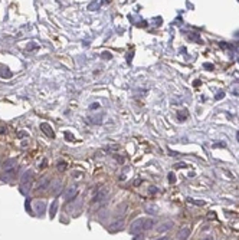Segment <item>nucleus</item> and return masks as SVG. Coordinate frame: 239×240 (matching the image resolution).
Returning <instances> with one entry per match:
<instances>
[{
    "label": "nucleus",
    "mask_w": 239,
    "mask_h": 240,
    "mask_svg": "<svg viewBox=\"0 0 239 240\" xmlns=\"http://www.w3.org/2000/svg\"><path fill=\"white\" fill-rule=\"evenodd\" d=\"M143 239H144V237H136L134 240H143Z\"/></svg>",
    "instance_id": "4be33fe9"
},
{
    "label": "nucleus",
    "mask_w": 239,
    "mask_h": 240,
    "mask_svg": "<svg viewBox=\"0 0 239 240\" xmlns=\"http://www.w3.org/2000/svg\"><path fill=\"white\" fill-rule=\"evenodd\" d=\"M103 56H104V58H108V59L111 58V55H110V53H107V52H104V53H103Z\"/></svg>",
    "instance_id": "aec40b11"
},
{
    "label": "nucleus",
    "mask_w": 239,
    "mask_h": 240,
    "mask_svg": "<svg viewBox=\"0 0 239 240\" xmlns=\"http://www.w3.org/2000/svg\"><path fill=\"white\" fill-rule=\"evenodd\" d=\"M205 68H207V69H213V65H209V63H206Z\"/></svg>",
    "instance_id": "412c9836"
},
{
    "label": "nucleus",
    "mask_w": 239,
    "mask_h": 240,
    "mask_svg": "<svg viewBox=\"0 0 239 240\" xmlns=\"http://www.w3.org/2000/svg\"><path fill=\"white\" fill-rule=\"evenodd\" d=\"M58 167H59V170H65V167H66V164H65V163L62 161V163H59V165H58Z\"/></svg>",
    "instance_id": "dca6fc26"
},
{
    "label": "nucleus",
    "mask_w": 239,
    "mask_h": 240,
    "mask_svg": "<svg viewBox=\"0 0 239 240\" xmlns=\"http://www.w3.org/2000/svg\"><path fill=\"white\" fill-rule=\"evenodd\" d=\"M222 96H225V92H219V94H218V96H216V99H221Z\"/></svg>",
    "instance_id": "6ab92c4d"
},
{
    "label": "nucleus",
    "mask_w": 239,
    "mask_h": 240,
    "mask_svg": "<svg viewBox=\"0 0 239 240\" xmlns=\"http://www.w3.org/2000/svg\"><path fill=\"white\" fill-rule=\"evenodd\" d=\"M32 171H26L23 174V177H22V187H25L26 186V183L28 184H30V180H32Z\"/></svg>",
    "instance_id": "7ed1b4c3"
},
{
    "label": "nucleus",
    "mask_w": 239,
    "mask_h": 240,
    "mask_svg": "<svg viewBox=\"0 0 239 240\" xmlns=\"http://www.w3.org/2000/svg\"><path fill=\"white\" fill-rule=\"evenodd\" d=\"M171 227H173V223H171V222H169V223H167V224H166V223H163V224H161V226H160V227H158V232L161 233V232H164V230H170Z\"/></svg>",
    "instance_id": "9d476101"
},
{
    "label": "nucleus",
    "mask_w": 239,
    "mask_h": 240,
    "mask_svg": "<svg viewBox=\"0 0 239 240\" xmlns=\"http://www.w3.org/2000/svg\"><path fill=\"white\" fill-rule=\"evenodd\" d=\"M107 194H108V191H107V190H103V191H100V193L95 196V201H101V200H104V198L107 197Z\"/></svg>",
    "instance_id": "1a4fd4ad"
},
{
    "label": "nucleus",
    "mask_w": 239,
    "mask_h": 240,
    "mask_svg": "<svg viewBox=\"0 0 239 240\" xmlns=\"http://www.w3.org/2000/svg\"><path fill=\"white\" fill-rule=\"evenodd\" d=\"M40 128L43 130V132H45L46 135H49V137H53V131H52V128L49 127V125H48V124H45V122H43V124L40 125Z\"/></svg>",
    "instance_id": "423d86ee"
},
{
    "label": "nucleus",
    "mask_w": 239,
    "mask_h": 240,
    "mask_svg": "<svg viewBox=\"0 0 239 240\" xmlns=\"http://www.w3.org/2000/svg\"><path fill=\"white\" fill-rule=\"evenodd\" d=\"M100 3H101V1H92V4L88 6V9H89V10H95V9L100 7Z\"/></svg>",
    "instance_id": "f8f14e48"
},
{
    "label": "nucleus",
    "mask_w": 239,
    "mask_h": 240,
    "mask_svg": "<svg viewBox=\"0 0 239 240\" xmlns=\"http://www.w3.org/2000/svg\"><path fill=\"white\" fill-rule=\"evenodd\" d=\"M46 183H48V178H42V180L39 181V184H37V189H45Z\"/></svg>",
    "instance_id": "4468645a"
},
{
    "label": "nucleus",
    "mask_w": 239,
    "mask_h": 240,
    "mask_svg": "<svg viewBox=\"0 0 239 240\" xmlns=\"http://www.w3.org/2000/svg\"><path fill=\"white\" fill-rule=\"evenodd\" d=\"M45 208H46V203H45V201H37V203H36V211H37L39 216L43 214Z\"/></svg>",
    "instance_id": "39448f33"
},
{
    "label": "nucleus",
    "mask_w": 239,
    "mask_h": 240,
    "mask_svg": "<svg viewBox=\"0 0 239 240\" xmlns=\"http://www.w3.org/2000/svg\"><path fill=\"white\" fill-rule=\"evenodd\" d=\"M15 167H16V160H15V158H12V160L6 161V163H4V165H3V168H4V171H6V172L12 171Z\"/></svg>",
    "instance_id": "f03ea898"
},
{
    "label": "nucleus",
    "mask_w": 239,
    "mask_h": 240,
    "mask_svg": "<svg viewBox=\"0 0 239 240\" xmlns=\"http://www.w3.org/2000/svg\"><path fill=\"white\" fill-rule=\"evenodd\" d=\"M75 193H76V187H69V189L66 190V193H65V198L71 200V198L75 196Z\"/></svg>",
    "instance_id": "0eeeda50"
},
{
    "label": "nucleus",
    "mask_w": 239,
    "mask_h": 240,
    "mask_svg": "<svg viewBox=\"0 0 239 240\" xmlns=\"http://www.w3.org/2000/svg\"><path fill=\"white\" fill-rule=\"evenodd\" d=\"M33 48H36V45H35V43H30V45L28 46V51H33Z\"/></svg>",
    "instance_id": "a211bd4d"
},
{
    "label": "nucleus",
    "mask_w": 239,
    "mask_h": 240,
    "mask_svg": "<svg viewBox=\"0 0 239 240\" xmlns=\"http://www.w3.org/2000/svg\"><path fill=\"white\" fill-rule=\"evenodd\" d=\"M153 226H154V220L140 217V219H137V220H134L131 223V226H130V233L131 234H138V233H141L144 230H150Z\"/></svg>",
    "instance_id": "f257e3e1"
},
{
    "label": "nucleus",
    "mask_w": 239,
    "mask_h": 240,
    "mask_svg": "<svg viewBox=\"0 0 239 240\" xmlns=\"http://www.w3.org/2000/svg\"><path fill=\"white\" fill-rule=\"evenodd\" d=\"M56 208H58V200H53V203H52V206H51V210H49V216H51V219L55 217V214H56Z\"/></svg>",
    "instance_id": "6e6552de"
},
{
    "label": "nucleus",
    "mask_w": 239,
    "mask_h": 240,
    "mask_svg": "<svg viewBox=\"0 0 239 240\" xmlns=\"http://www.w3.org/2000/svg\"><path fill=\"white\" fill-rule=\"evenodd\" d=\"M236 135H238V139H239V132H238V134H236Z\"/></svg>",
    "instance_id": "5701e85b"
},
{
    "label": "nucleus",
    "mask_w": 239,
    "mask_h": 240,
    "mask_svg": "<svg viewBox=\"0 0 239 240\" xmlns=\"http://www.w3.org/2000/svg\"><path fill=\"white\" fill-rule=\"evenodd\" d=\"M100 108V103H92L91 105V109H98Z\"/></svg>",
    "instance_id": "f3484780"
},
{
    "label": "nucleus",
    "mask_w": 239,
    "mask_h": 240,
    "mask_svg": "<svg viewBox=\"0 0 239 240\" xmlns=\"http://www.w3.org/2000/svg\"><path fill=\"white\" fill-rule=\"evenodd\" d=\"M174 180H176V178H174V174L170 172V174H169V181H170V183H174Z\"/></svg>",
    "instance_id": "2eb2a0df"
},
{
    "label": "nucleus",
    "mask_w": 239,
    "mask_h": 240,
    "mask_svg": "<svg viewBox=\"0 0 239 240\" xmlns=\"http://www.w3.org/2000/svg\"><path fill=\"white\" fill-rule=\"evenodd\" d=\"M189 233H190V230H189V227H183L182 230H180V233L177 234V240H185L189 237Z\"/></svg>",
    "instance_id": "20e7f679"
},
{
    "label": "nucleus",
    "mask_w": 239,
    "mask_h": 240,
    "mask_svg": "<svg viewBox=\"0 0 239 240\" xmlns=\"http://www.w3.org/2000/svg\"><path fill=\"white\" fill-rule=\"evenodd\" d=\"M122 226H124V222L122 220H117V223H112L110 226V229L111 230H117V229H121Z\"/></svg>",
    "instance_id": "9b49d317"
},
{
    "label": "nucleus",
    "mask_w": 239,
    "mask_h": 240,
    "mask_svg": "<svg viewBox=\"0 0 239 240\" xmlns=\"http://www.w3.org/2000/svg\"><path fill=\"white\" fill-rule=\"evenodd\" d=\"M205 240H210V239H205Z\"/></svg>",
    "instance_id": "b1692460"
},
{
    "label": "nucleus",
    "mask_w": 239,
    "mask_h": 240,
    "mask_svg": "<svg viewBox=\"0 0 239 240\" xmlns=\"http://www.w3.org/2000/svg\"><path fill=\"white\" fill-rule=\"evenodd\" d=\"M146 211L150 213V214H156V213H157V208H156L154 206H147L146 207Z\"/></svg>",
    "instance_id": "ddd939ff"
}]
</instances>
